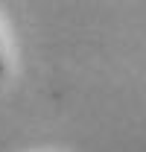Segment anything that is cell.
<instances>
[{"mask_svg":"<svg viewBox=\"0 0 146 152\" xmlns=\"http://www.w3.org/2000/svg\"><path fill=\"white\" fill-rule=\"evenodd\" d=\"M0 76H3V58H0Z\"/></svg>","mask_w":146,"mask_h":152,"instance_id":"cell-1","label":"cell"}]
</instances>
